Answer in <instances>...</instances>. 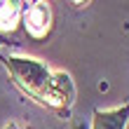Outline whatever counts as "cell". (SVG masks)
Listing matches in <instances>:
<instances>
[{
    "instance_id": "1",
    "label": "cell",
    "mask_w": 129,
    "mask_h": 129,
    "mask_svg": "<svg viewBox=\"0 0 129 129\" xmlns=\"http://www.w3.org/2000/svg\"><path fill=\"white\" fill-rule=\"evenodd\" d=\"M0 63L7 68L12 82L19 87L21 94H26L38 106L56 113L59 117L68 120L75 103V85L68 73L54 71L40 59L3 54V52H0Z\"/></svg>"
},
{
    "instance_id": "2",
    "label": "cell",
    "mask_w": 129,
    "mask_h": 129,
    "mask_svg": "<svg viewBox=\"0 0 129 129\" xmlns=\"http://www.w3.org/2000/svg\"><path fill=\"white\" fill-rule=\"evenodd\" d=\"M52 21H54V14H52L49 0H38L21 14V26L33 40H45L52 33Z\"/></svg>"
},
{
    "instance_id": "3",
    "label": "cell",
    "mask_w": 129,
    "mask_h": 129,
    "mask_svg": "<svg viewBox=\"0 0 129 129\" xmlns=\"http://www.w3.org/2000/svg\"><path fill=\"white\" fill-rule=\"evenodd\" d=\"M38 0H0V35L10 38L21 26V14Z\"/></svg>"
},
{
    "instance_id": "4",
    "label": "cell",
    "mask_w": 129,
    "mask_h": 129,
    "mask_svg": "<svg viewBox=\"0 0 129 129\" xmlns=\"http://www.w3.org/2000/svg\"><path fill=\"white\" fill-rule=\"evenodd\" d=\"M129 120V101L117 108H108V110H94L92 117V129H124Z\"/></svg>"
},
{
    "instance_id": "5",
    "label": "cell",
    "mask_w": 129,
    "mask_h": 129,
    "mask_svg": "<svg viewBox=\"0 0 129 129\" xmlns=\"http://www.w3.org/2000/svg\"><path fill=\"white\" fill-rule=\"evenodd\" d=\"M68 3H71V5H75V7H87L89 3H92V0H68Z\"/></svg>"
},
{
    "instance_id": "6",
    "label": "cell",
    "mask_w": 129,
    "mask_h": 129,
    "mask_svg": "<svg viewBox=\"0 0 129 129\" xmlns=\"http://www.w3.org/2000/svg\"><path fill=\"white\" fill-rule=\"evenodd\" d=\"M7 45H10V38H5V35H0V49H3V47H7Z\"/></svg>"
},
{
    "instance_id": "7",
    "label": "cell",
    "mask_w": 129,
    "mask_h": 129,
    "mask_svg": "<svg viewBox=\"0 0 129 129\" xmlns=\"http://www.w3.org/2000/svg\"><path fill=\"white\" fill-rule=\"evenodd\" d=\"M5 129H21L19 124H10V127H5Z\"/></svg>"
}]
</instances>
